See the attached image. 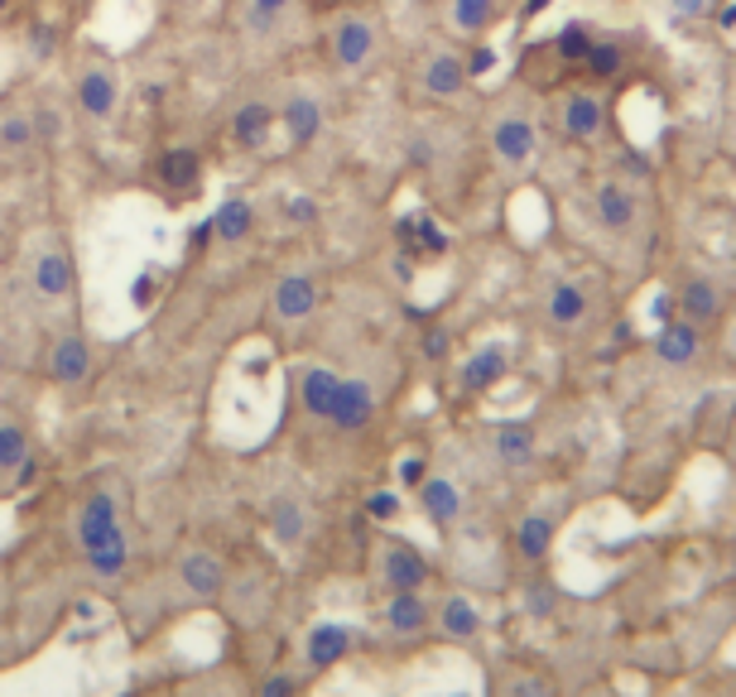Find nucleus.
Returning <instances> with one entry per match:
<instances>
[{
    "mask_svg": "<svg viewBox=\"0 0 736 697\" xmlns=\"http://www.w3.org/2000/svg\"><path fill=\"white\" fill-rule=\"evenodd\" d=\"M260 693L265 697H294V693H303V678L299 674H265L260 678Z\"/></svg>",
    "mask_w": 736,
    "mask_h": 697,
    "instance_id": "obj_40",
    "label": "nucleus"
},
{
    "mask_svg": "<svg viewBox=\"0 0 736 697\" xmlns=\"http://www.w3.org/2000/svg\"><path fill=\"white\" fill-rule=\"evenodd\" d=\"M583 68H587L597 82H612L616 72L626 68V43H621L616 34H612V39H592V49H587V58H583Z\"/></svg>",
    "mask_w": 736,
    "mask_h": 697,
    "instance_id": "obj_32",
    "label": "nucleus"
},
{
    "mask_svg": "<svg viewBox=\"0 0 736 697\" xmlns=\"http://www.w3.org/2000/svg\"><path fill=\"white\" fill-rule=\"evenodd\" d=\"M707 6H713V0H669V10L684 14V20H698V14H707Z\"/></svg>",
    "mask_w": 736,
    "mask_h": 697,
    "instance_id": "obj_42",
    "label": "nucleus"
},
{
    "mask_svg": "<svg viewBox=\"0 0 736 697\" xmlns=\"http://www.w3.org/2000/svg\"><path fill=\"white\" fill-rule=\"evenodd\" d=\"M29 49H34L39 58H49L53 53V34H49V29H34V43H29Z\"/></svg>",
    "mask_w": 736,
    "mask_h": 697,
    "instance_id": "obj_45",
    "label": "nucleus"
},
{
    "mask_svg": "<svg viewBox=\"0 0 736 697\" xmlns=\"http://www.w3.org/2000/svg\"><path fill=\"white\" fill-rule=\"evenodd\" d=\"M164 6H179V0H164Z\"/></svg>",
    "mask_w": 736,
    "mask_h": 697,
    "instance_id": "obj_48",
    "label": "nucleus"
},
{
    "mask_svg": "<svg viewBox=\"0 0 736 697\" xmlns=\"http://www.w3.org/2000/svg\"><path fill=\"white\" fill-rule=\"evenodd\" d=\"M115 525H121V501H115L111 491H97V496L82 501L78 529H72V534H78V544H82V554H87V548H97Z\"/></svg>",
    "mask_w": 736,
    "mask_h": 697,
    "instance_id": "obj_15",
    "label": "nucleus"
},
{
    "mask_svg": "<svg viewBox=\"0 0 736 697\" xmlns=\"http://www.w3.org/2000/svg\"><path fill=\"white\" fill-rule=\"evenodd\" d=\"M29 462V433L14 418H0V472H20Z\"/></svg>",
    "mask_w": 736,
    "mask_h": 697,
    "instance_id": "obj_34",
    "label": "nucleus"
},
{
    "mask_svg": "<svg viewBox=\"0 0 736 697\" xmlns=\"http://www.w3.org/2000/svg\"><path fill=\"white\" fill-rule=\"evenodd\" d=\"M491 154L515 173L530 169V159L540 154V130H534L530 111H501L496 121H491Z\"/></svg>",
    "mask_w": 736,
    "mask_h": 697,
    "instance_id": "obj_4",
    "label": "nucleus"
},
{
    "mask_svg": "<svg viewBox=\"0 0 736 697\" xmlns=\"http://www.w3.org/2000/svg\"><path fill=\"white\" fill-rule=\"evenodd\" d=\"M727 587L736 592V558H732V568H727Z\"/></svg>",
    "mask_w": 736,
    "mask_h": 697,
    "instance_id": "obj_46",
    "label": "nucleus"
},
{
    "mask_svg": "<svg viewBox=\"0 0 736 697\" xmlns=\"http://www.w3.org/2000/svg\"><path fill=\"white\" fill-rule=\"evenodd\" d=\"M29 121H34V140L39 144H53L58 135H63V121H58V111H49V107L29 111Z\"/></svg>",
    "mask_w": 736,
    "mask_h": 697,
    "instance_id": "obj_39",
    "label": "nucleus"
},
{
    "mask_svg": "<svg viewBox=\"0 0 736 697\" xmlns=\"http://www.w3.org/2000/svg\"><path fill=\"white\" fill-rule=\"evenodd\" d=\"M554 529H558V519L548 515V511H530L515 525V554L525 558V563H544L548 548H554Z\"/></svg>",
    "mask_w": 736,
    "mask_h": 697,
    "instance_id": "obj_23",
    "label": "nucleus"
},
{
    "mask_svg": "<svg viewBox=\"0 0 736 697\" xmlns=\"http://www.w3.org/2000/svg\"><path fill=\"white\" fill-rule=\"evenodd\" d=\"M496 20H501V0H447V24H453L462 39L486 34Z\"/></svg>",
    "mask_w": 736,
    "mask_h": 697,
    "instance_id": "obj_26",
    "label": "nucleus"
},
{
    "mask_svg": "<svg viewBox=\"0 0 736 697\" xmlns=\"http://www.w3.org/2000/svg\"><path fill=\"white\" fill-rule=\"evenodd\" d=\"M352 645H356L352 626H337V620H317V626L303 635V664H309V678L337 669V664L352 655Z\"/></svg>",
    "mask_w": 736,
    "mask_h": 697,
    "instance_id": "obj_8",
    "label": "nucleus"
},
{
    "mask_svg": "<svg viewBox=\"0 0 736 697\" xmlns=\"http://www.w3.org/2000/svg\"><path fill=\"white\" fill-rule=\"evenodd\" d=\"M381 626L400 635V640H410V635H424L433 626V606L424 592H390L381 606Z\"/></svg>",
    "mask_w": 736,
    "mask_h": 697,
    "instance_id": "obj_10",
    "label": "nucleus"
},
{
    "mask_svg": "<svg viewBox=\"0 0 736 697\" xmlns=\"http://www.w3.org/2000/svg\"><path fill=\"white\" fill-rule=\"evenodd\" d=\"M597 222L606 231H631L635 222H641V202H635V188L621 183V179H606L597 183Z\"/></svg>",
    "mask_w": 736,
    "mask_h": 697,
    "instance_id": "obj_16",
    "label": "nucleus"
},
{
    "mask_svg": "<svg viewBox=\"0 0 736 697\" xmlns=\"http://www.w3.org/2000/svg\"><path fill=\"white\" fill-rule=\"evenodd\" d=\"M202 179V159L193 144H173V150L159 154V183L173 188V193H188V188H198Z\"/></svg>",
    "mask_w": 736,
    "mask_h": 697,
    "instance_id": "obj_25",
    "label": "nucleus"
},
{
    "mask_svg": "<svg viewBox=\"0 0 736 697\" xmlns=\"http://www.w3.org/2000/svg\"><path fill=\"white\" fill-rule=\"evenodd\" d=\"M179 583L193 602H216L226 587V563L212 554V548H188L179 558Z\"/></svg>",
    "mask_w": 736,
    "mask_h": 697,
    "instance_id": "obj_9",
    "label": "nucleus"
},
{
    "mask_svg": "<svg viewBox=\"0 0 736 697\" xmlns=\"http://www.w3.org/2000/svg\"><path fill=\"white\" fill-rule=\"evenodd\" d=\"M125 563H130V539H125L121 525H115L97 548H87V568H92L97 577H107V583L125 573Z\"/></svg>",
    "mask_w": 736,
    "mask_h": 697,
    "instance_id": "obj_30",
    "label": "nucleus"
},
{
    "mask_svg": "<svg viewBox=\"0 0 736 697\" xmlns=\"http://www.w3.org/2000/svg\"><path fill=\"white\" fill-rule=\"evenodd\" d=\"M424 356H429V361H443V356H447V332H443V327H429V332H424Z\"/></svg>",
    "mask_w": 736,
    "mask_h": 697,
    "instance_id": "obj_41",
    "label": "nucleus"
},
{
    "mask_svg": "<svg viewBox=\"0 0 736 697\" xmlns=\"http://www.w3.org/2000/svg\"><path fill=\"white\" fill-rule=\"evenodd\" d=\"M72 101H78V111L87 115V121H111L115 115L121 78H115V68L101 53H92V63L78 68V78H72Z\"/></svg>",
    "mask_w": 736,
    "mask_h": 697,
    "instance_id": "obj_3",
    "label": "nucleus"
},
{
    "mask_svg": "<svg viewBox=\"0 0 736 697\" xmlns=\"http://www.w3.org/2000/svg\"><path fill=\"white\" fill-rule=\"evenodd\" d=\"M419 511H424V519L433 529H453L462 511H467V501H462L457 482H447V476H424L419 482Z\"/></svg>",
    "mask_w": 736,
    "mask_h": 697,
    "instance_id": "obj_12",
    "label": "nucleus"
},
{
    "mask_svg": "<svg viewBox=\"0 0 736 697\" xmlns=\"http://www.w3.org/2000/svg\"><path fill=\"white\" fill-rule=\"evenodd\" d=\"M525 612H530L534 620L558 612V587L548 583V577H530V583H525Z\"/></svg>",
    "mask_w": 736,
    "mask_h": 697,
    "instance_id": "obj_36",
    "label": "nucleus"
},
{
    "mask_svg": "<svg viewBox=\"0 0 736 697\" xmlns=\"http://www.w3.org/2000/svg\"><path fill=\"white\" fill-rule=\"evenodd\" d=\"M414 82H419V92L433 97V101H453V97H462L472 87V68H467V58H457L447 49H433Z\"/></svg>",
    "mask_w": 736,
    "mask_h": 697,
    "instance_id": "obj_7",
    "label": "nucleus"
},
{
    "mask_svg": "<svg viewBox=\"0 0 736 697\" xmlns=\"http://www.w3.org/2000/svg\"><path fill=\"white\" fill-rule=\"evenodd\" d=\"M375 414V395L366 381H337V395H332V410H327V424L342 428V433H361Z\"/></svg>",
    "mask_w": 736,
    "mask_h": 697,
    "instance_id": "obj_11",
    "label": "nucleus"
},
{
    "mask_svg": "<svg viewBox=\"0 0 736 697\" xmlns=\"http://www.w3.org/2000/svg\"><path fill=\"white\" fill-rule=\"evenodd\" d=\"M309 534V515H303L299 501H274L270 505V539L280 544H299Z\"/></svg>",
    "mask_w": 736,
    "mask_h": 697,
    "instance_id": "obj_33",
    "label": "nucleus"
},
{
    "mask_svg": "<svg viewBox=\"0 0 736 697\" xmlns=\"http://www.w3.org/2000/svg\"><path fill=\"white\" fill-rule=\"evenodd\" d=\"M270 309L280 323H303V317L317 309V280L313 274H284V280L274 284Z\"/></svg>",
    "mask_w": 736,
    "mask_h": 697,
    "instance_id": "obj_19",
    "label": "nucleus"
},
{
    "mask_svg": "<svg viewBox=\"0 0 736 697\" xmlns=\"http://www.w3.org/2000/svg\"><path fill=\"white\" fill-rule=\"evenodd\" d=\"M505 366H511V361H505V346H496V342H491V346H476V352L457 366V385L467 390V395H486L491 385H501Z\"/></svg>",
    "mask_w": 736,
    "mask_h": 697,
    "instance_id": "obj_21",
    "label": "nucleus"
},
{
    "mask_svg": "<svg viewBox=\"0 0 736 697\" xmlns=\"http://www.w3.org/2000/svg\"><path fill=\"white\" fill-rule=\"evenodd\" d=\"M554 49H558L563 63H583L587 49H592V29H587V24H568V29L558 34Z\"/></svg>",
    "mask_w": 736,
    "mask_h": 697,
    "instance_id": "obj_37",
    "label": "nucleus"
},
{
    "mask_svg": "<svg viewBox=\"0 0 736 697\" xmlns=\"http://www.w3.org/2000/svg\"><path fill=\"white\" fill-rule=\"evenodd\" d=\"M558 125L568 140L592 144L606 130V101L592 92V87H573V92H563V101H558Z\"/></svg>",
    "mask_w": 736,
    "mask_h": 697,
    "instance_id": "obj_6",
    "label": "nucleus"
},
{
    "mask_svg": "<svg viewBox=\"0 0 736 697\" xmlns=\"http://www.w3.org/2000/svg\"><path fill=\"white\" fill-rule=\"evenodd\" d=\"M400 482H404V486H419V482H424V457H404Z\"/></svg>",
    "mask_w": 736,
    "mask_h": 697,
    "instance_id": "obj_43",
    "label": "nucleus"
},
{
    "mask_svg": "<svg viewBox=\"0 0 736 697\" xmlns=\"http://www.w3.org/2000/svg\"><path fill=\"white\" fill-rule=\"evenodd\" d=\"M544 317H548V327H558V332H583L587 317H592L587 289L558 280L554 289H548V299H544Z\"/></svg>",
    "mask_w": 736,
    "mask_h": 697,
    "instance_id": "obj_13",
    "label": "nucleus"
},
{
    "mask_svg": "<svg viewBox=\"0 0 736 697\" xmlns=\"http://www.w3.org/2000/svg\"><path fill=\"white\" fill-rule=\"evenodd\" d=\"M280 125L294 150H303V144H313L317 135H323V101L309 97V92H294L280 107Z\"/></svg>",
    "mask_w": 736,
    "mask_h": 697,
    "instance_id": "obj_17",
    "label": "nucleus"
},
{
    "mask_svg": "<svg viewBox=\"0 0 736 697\" xmlns=\"http://www.w3.org/2000/svg\"><path fill=\"white\" fill-rule=\"evenodd\" d=\"M337 381L342 375L332 366H309L299 375V400H303V410H309V418H327L332 395H337Z\"/></svg>",
    "mask_w": 736,
    "mask_h": 697,
    "instance_id": "obj_27",
    "label": "nucleus"
},
{
    "mask_svg": "<svg viewBox=\"0 0 736 697\" xmlns=\"http://www.w3.org/2000/svg\"><path fill=\"white\" fill-rule=\"evenodd\" d=\"M274 125H280V107H270V101H245V107H236V115H231V144H236V150H260Z\"/></svg>",
    "mask_w": 736,
    "mask_h": 697,
    "instance_id": "obj_22",
    "label": "nucleus"
},
{
    "mask_svg": "<svg viewBox=\"0 0 736 697\" xmlns=\"http://www.w3.org/2000/svg\"><path fill=\"white\" fill-rule=\"evenodd\" d=\"M722 313H727V289H722L717 280L693 274V280L678 284L674 317H684V323H693V327H713V323H722Z\"/></svg>",
    "mask_w": 736,
    "mask_h": 697,
    "instance_id": "obj_5",
    "label": "nucleus"
},
{
    "mask_svg": "<svg viewBox=\"0 0 736 697\" xmlns=\"http://www.w3.org/2000/svg\"><path fill=\"white\" fill-rule=\"evenodd\" d=\"M289 216H294V222H313L317 208H313L309 198H294V202H289Z\"/></svg>",
    "mask_w": 736,
    "mask_h": 697,
    "instance_id": "obj_44",
    "label": "nucleus"
},
{
    "mask_svg": "<svg viewBox=\"0 0 736 697\" xmlns=\"http://www.w3.org/2000/svg\"><path fill=\"white\" fill-rule=\"evenodd\" d=\"M251 226H255V212H251V202H245V198H226L222 208H216V216H212V236H222V241H245V236H251Z\"/></svg>",
    "mask_w": 736,
    "mask_h": 697,
    "instance_id": "obj_31",
    "label": "nucleus"
},
{
    "mask_svg": "<svg viewBox=\"0 0 736 697\" xmlns=\"http://www.w3.org/2000/svg\"><path fill=\"white\" fill-rule=\"evenodd\" d=\"M703 352V327L684 323V317H669L659 332H655V356L664 366H693Z\"/></svg>",
    "mask_w": 736,
    "mask_h": 697,
    "instance_id": "obj_20",
    "label": "nucleus"
},
{
    "mask_svg": "<svg viewBox=\"0 0 736 697\" xmlns=\"http://www.w3.org/2000/svg\"><path fill=\"white\" fill-rule=\"evenodd\" d=\"M491 453H496L501 467H530L534 462V433L530 424H520V418H505L491 433Z\"/></svg>",
    "mask_w": 736,
    "mask_h": 697,
    "instance_id": "obj_24",
    "label": "nucleus"
},
{
    "mask_svg": "<svg viewBox=\"0 0 736 697\" xmlns=\"http://www.w3.org/2000/svg\"><path fill=\"white\" fill-rule=\"evenodd\" d=\"M34 150H39V140H34V121H29V111L6 107V111H0V159H24Z\"/></svg>",
    "mask_w": 736,
    "mask_h": 697,
    "instance_id": "obj_29",
    "label": "nucleus"
},
{
    "mask_svg": "<svg viewBox=\"0 0 736 697\" xmlns=\"http://www.w3.org/2000/svg\"><path fill=\"white\" fill-rule=\"evenodd\" d=\"M0 10H10V0H0Z\"/></svg>",
    "mask_w": 736,
    "mask_h": 697,
    "instance_id": "obj_47",
    "label": "nucleus"
},
{
    "mask_svg": "<svg viewBox=\"0 0 736 697\" xmlns=\"http://www.w3.org/2000/svg\"><path fill=\"white\" fill-rule=\"evenodd\" d=\"M366 511H371V519H400V511H404V501L395 496V491H371L366 496Z\"/></svg>",
    "mask_w": 736,
    "mask_h": 697,
    "instance_id": "obj_38",
    "label": "nucleus"
},
{
    "mask_svg": "<svg viewBox=\"0 0 736 697\" xmlns=\"http://www.w3.org/2000/svg\"><path fill=\"white\" fill-rule=\"evenodd\" d=\"M433 630H438L443 640H453V645H472L476 635H482V612H476L472 597L453 592V597H443V606L433 612Z\"/></svg>",
    "mask_w": 736,
    "mask_h": 697,
    "instance_id": "obj_14",
    "label": "nucleus"
},
{
    "mask_svg": "<svg viewBox=\"0 0 736 697\" xmlns=\"http://www.w3.org/2000/svg\"><path fill=\"white\" fill-rule=\"evenodd\" d=\"M49 375H53L58 385H68V390L87 385V375H92V346H87V337H78V332H63V337L53 342Z\"/></svg>",
    "mask_w": 736,
    "mask_h": 697,
    "instance_id": "obj_18",
    "label": "nucleus"
},
{
    "mask_svg": "<svg viewBox=\"0 0 736 697\" xmlns=\"http://www.w3.org/2000/svg\"><path fill=\"white\" fill-rule=\"evenodd\" d=\"M29 280H34V289L43 299H68L72 289V260L63 251H43L34 260V270H29Z\"/></svg>",
    "mask_w": 736,
    "mask_h": 697,
    "instance_id": "obj_28",
    "label": "nucleus"
},
{
    "mask_svg": "<svg viewBox=\"0 0 736 697\" xmlns=\"http://www.w3.org/2000/svg\"><path fill=\"white\" fill-rule=\"evenodd\" d=\"M294 6V0H245V24L255 29V34H274V24H280V14Z\"/></svg>",
    "mask_w": 736,
    "mask_h": 697,
    "instance_id": "obj_35",
    "label": "nucleus"
},
{
    "mask_svg": "<svg viewBox=\"0 0 736 697\" xmlns=\"http://www.w3.org/2000/svg\"><path fill=\"white\" fill-rule=\"evenodd\" d=\"M429 577H433V568L414 544L395 539V534L381 544V554H375V583H381L385 592H424Z\"/></svg>",
    "mask_w": 736,
    "mask_h": 697,
    "instance_id": "obj_2",
    "label": "nucleus"
},
{
    "mask_svg": "<svg viewBox=\"0 0 736 697\" xmlns=\"http://www.w3.org/2000/svg\"><path fill=\"white\" fill-rule=\"evenodd\" d=\"M327 49H332V63L342 72H366L375 49H381V29H375V20H366V14L346 10V14H337V24L327 29Z\"/></svg>",
    "mask_w": 736,
    "mask_h": 697,
    "instance_id": "obj_1",
    "label": "nucleus"
}]
</instances>
